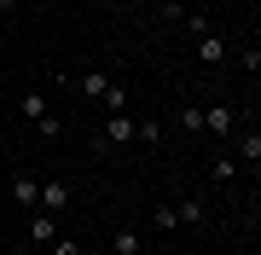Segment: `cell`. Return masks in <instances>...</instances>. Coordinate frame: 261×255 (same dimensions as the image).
Masks as SVG:
<instances>
[{"label": "cell", "instance_id": "obj_1", "mask_svg": "<svg viewBox=\"0 0 261 255\" xmlns=\"http://www.w3.org/2000/svg\"><path fill=\"white\" fill-rule=\"evenodd\" d=\"M134 128H140V122H134L128 110H111V122H105V133H99L93 145H99V151H111V145H128V139H134Z\"/></svg>", "mask_w": 261, "mask_h": 255}, {"label": "cell", "instance_id": "obj_2", "mask_svg": "<svg viewBox=\"0 0 261 255\" xmlns=\"http://www.w3.org/2000/svg\"><path fill=\"white\" fill-rule=\"evenodd\" d=\"M64 203H70V186H64V180H41V197H35V209H47V215H58Z\"/></svg>", "mask_w": 261, "mask_h": 255}, {"label": "cell", "instance_id": "obj_3", "mask_svg": "<svg viewBox=\"0 0 261 255\" xmlns=\"http://www.w3.org/2000/svg\"><path fill=\"white\" fill-rule=\"evenodd\" d=\"M232 128H238L232 104H209V110H203V133H232Z\"/></svg>", "mask_w": 261, "mask_h": 255}, {"label": "cell", "instance_id": "obj_4", "mask_svg": "<svg viewBox=\"0 0 261 255\" xmlns=\"http://www.w3.org/2000/svg\"><path fill=\"white\" fill-rule=\"evenodd\" d=\"M53 238H58V220L47 209H29V244H53Z\"/></svg>", "mask_w": 261, "mask_h": 255}, {"label": "cell", "instance_id": "obj_5", "mask_svg": "<svg viewBox=\"0 0 261 255\" xmlns=\"http://www.w3.org/2000/svg\"><path fill=\"white\" fill-rule=\"evenodd\" d=\"M75 87H82V99H105V93H111V76H105V70H82V76H75Z\"/></svg>", "mask_w": 261, "mask_h": 255}, {"label": "cell", "instance_id": "obj_6", "mask_svg": "<svg viewBox=\"0 0 261 255\" xmlns=\"http://www.w3.org/2000/svg\"><path fill=\"white\" fill-rule=\"evenodd\" d=\"M111 255H145V232H140V226H122V232L111 238Z\"/></svg>", "mask_w": 261, "mask_h": 255}, {"label": "cell", "instance_id": "obj_7", "mask_svg": "<svg viewBox=\"0 0 261 255\" xmlns=\"http://www.w3.org/2000/svg\"><path fill=\"white\" fill-rule=\"evenodd\" d=\"M18 110H23V122H41V116H53V110H47V93H41V87H29V93L18 99Z\"/></svg>", "mask_w": 261, "mask_h": 255}, {"label": "cell", "instance_id": "obj_8", "mask_svg": "<svg viewBox=\"0 0 261 255\" xmlns=\"http://www.w3.org/2000/svg\"><path fill=\"white\" fill-rule=\"evenodd\" d=\"M12 197H18V209H35V197H41V180H35V174H18V180H12Z\"/></svg>", "mask_w": 261, "mask_h": 255}, {"label": "cell", "instance_id": "obj_9", "mask_svg": "<svg viewBox=\"0 0 261 255\" xmlns=\"http://www.w3.org/2000/svg\"><path fill=\"white\" fill-rule=\"evenodd\" d=\"M197 58H203V64H221V58H226V41L215 35V29H203V35H197Z\"/></svg>", "mask_w": 261, "mask_h": 255}, {"label": "cell", "instance_id": "obj_10", "mask_svg": "<svg viewBox=\"0 0 261 255\" xmlns=\"http://www.w3.org/2000/svg\"><path fill=\"white\" fill-rule=\"evenodd\" d=\"M238 162H250V174H255V162H261V133H238Z\"/></svg>", "mask_w": 261, "mask_h": 255}, {"label": "cell", "instance_id": "obj_11", "mask_svg": "<svg viewBox=\"0 0 261 255\" xmlns=\"http://www.w3.org/2000/svg\"><path fill=\"white\" fill-rule=\"evenodd\" d=\"M174 220H180V226H203V203H197V197H180L174 203Z\"/></svg>", "mask_w": 261, "mask_h": 255}, {"label": "cell", "instance_id": "obj_12", "mask_svg": "<svg viewBox=\"0 0 261 255\" xmlns=\"http://www.w3.org/2000/svg\"><path fill=\"white\" fill-rule=\"evenodd\" d=\"M232 168H238L232 157H215V162H209V180H215V186H226V180H232Z\"/></svg>", "mask_w": 261, "mask_h": 255}, {"label": "cell", "instance_id": "obj_13", "mask_svg": "<svg viewBox=\"0 0 261 255\" xmlns=\"http://www.w3.org/2000/svg\"><path fill=\"white\" fill-rule=\"evenodd\" d=\"M174 226H180V220H174V209H163V203H157V215H151V232L163 238V232H174Z\"/></svg>", "mask_w": 261, "mask_h": 255}, {"label": "cell", "instance_id": "obj_14", "mask_svg": "<svg viewBox=\"0 0 261 255\" xmlns=\"http://www.w3.org/2000/svg\"><path fill=\"white\" fill-rule=\"evenodd\" d=\"M134 139H140V145H163V128H157V122H140V128H134Z\"/></svg>", "mask_w": 261, "mask_h": 255}, {"label": "cell", "instance_id": "obj_15", "mask_svg": "<svg viewBox=\"0 0 261 255\" xmlns=\"http://www.w3.org/2000/svg\"><path fill=\"white\" fill-rule=\"evenodd\" d=\"M47 249H53V255H87V249H82V244H75V238H64V232H58V238H53V244H47Z\"/></svg>", "mask_w": 261, "mask_h": 255}, {"label": "cell", "instance_id": "obj_16", "mask_svg": "<svg viewBox=\"0 0 261 255\" xmlns=\"http://www.w3.org/2000/svg\"><path fill=\"white\" fill-rule=\"evenodd\" d=\"M99 104H105V110H128V93H122V87H116V81H111V93H105V99H99Z\"/></svg>", "mask_w": 261, "mask_h": 255}, {"label": "cell", "instance_id": "obj_17", "mask_svg": "<svg viewBox=\"0 0 261 255\" xmlns=\"http://www.w3.org/2000/svg\"><path fill=\"white\" fill-rule=\"evenodd\" d=\"M35 133H41V139H58V133H64V122H58V116H41Z\"/></svg>", "mask_w": 261, "mask_h": 255}, {"label": "cell", "instance_id": "obj_18", "mask_svg": "<svg viewBox=\"0 0 261 255\" xmlns=\"http://www.w3.org/2000/svg\"><path fill=\"white\" fill-rule=\"evenodd\" d=\"M180 128H197V133H203V110H197V104H186V110H180Z\"/></svg>", "mask_w": 261, "mask_h": 255}, {"label": "cell", "instance_id": "obj_19", "mask_svg": "<svg viewBox=\"0 0 261 255\" xmlns=\"http://www.w3.org/2000/svg\"><path fill=\"white\" fill-rule=\"evenodd\" d=\"M6 255H35V249H23V244H18V249H6Z\"/></svg>", "mask_w": 261, "mask_h": 255}, {"label": "cell", "instance_id": "obj_20", "mask_svg": "<svg viewBox=\"0 0 261 255\" xmlns=\"http://www.w3.org/2000/svg\"><path fill=\"white\" fill-rule=\"evenodd\" d=\"M12 6H18V0H0V12H12Z\"/></svg>", "mask_w": 261, "mask_h": 255}, {"label": "cell", "instance_id": "obj_21", "mask_svg": "<svg viewBox=\"0 0 261 255\" xmlns=\"http://www.w3.org/2000/svg\"><path fill=\"white\" fill-rule=\"evenodd\" d=\"M0 238H6V232H0Z\"/></svg>", "mask_w": 261, "mask_h": 255}]
</instances>
